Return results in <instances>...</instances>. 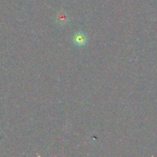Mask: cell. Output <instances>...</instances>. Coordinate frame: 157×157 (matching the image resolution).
Masks as SVG:
<instances>
[{"instance_id": "7a4b0ae2", "label": "cell", "mask_w": 157, "mask_h": 157, "mask_svg": "<svg viewBox=\"0 0 157 157\" xmlns=\"http://www.w3.org/2000/svg\"><path fill=\"white\" fill-rule=\"evenodd\" d=\"M55 21L58 23L59 25H64L67 24L69 21V18L67 14L65 12H60L57 14L56 18H55Z\"/></svg>"}, {"instance_id": "6da1fadb", "label": "cell", "mask_w": 157, "mask_h": 157, "mask_svg": "<svg viewBox=\"0 0 157 157\" xmlns=\"http://www.w3.org/2000/svg\"><path fill=\"white\" fill-rule=\"evenodd\" d=\"M73 42L77 47H83L87 42V37L85 35L83 32H77L75 35H74L73 38Z\"/></svg>"}]
</instances>
